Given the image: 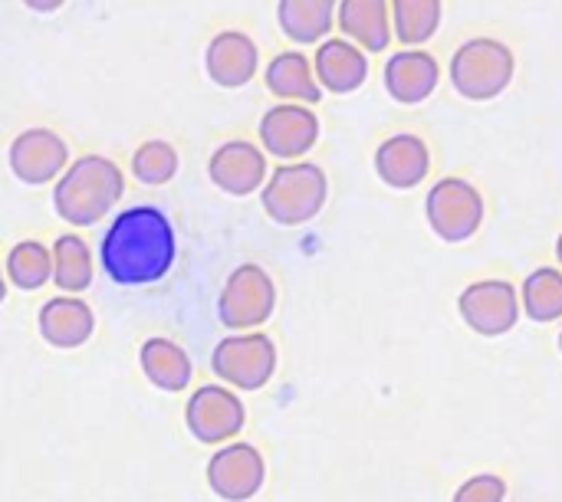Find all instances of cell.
<instances>
[{"mask_svg":"<svg viewBox=\"0 0 562 502\" xmlns=\"http://www.w3.org/2000/svg\"><path fill=\"white\" fill-rule=\"evenodd\" d=\"M138 365H142V375L148 378V385L158 391H168V395L184 391L194 375L191 355L175 339H165V335H151L142 342Z\"/></svg>","mask_w":562,"mask_h":502,"instance_id":"obj_21","label":"cell"},{"mask_svg":"<svg viewBox=\"0 0 562 502\" xmlns=\"http://www.w3.org/2000/svg\"><path fill=\"white\" fill-rule=\"evenodd\" d=\"M204 72L221 89H244L260 72V49L244 30H221L204 49Z\"/></svg>","mask_w":562,"mask_h":502,"instance_id":"obj_14","label":"cell"},{"mask_svg":"<svg viewBox=\"0 0 562 502\" xmlns=\"http://www.w3.org/2000/svg\"><path fill=\"white\" fill-rule=\"evenodd\" d=\"M336 26L342 39L356 43L362 53H382L392 43L389 0H339Z\"/></svg>","mask_w":562,"mask_h":502,"instance_id":"obj_19","label":"cell"},{"mask_svg":"<svg viewBox=\"0 0 562 502\" xmlns=\"http://www.w3.org/2000/svg\"><path fill=\"white\" fill-rule=\"evenodd\" d=\"M263 82H267L270 95H277L283 102H300V105L313 109L323 99V89L313 72V59L300 49L277 53L263 69Z\"/></svg>","mask_w":562,"mask_h":502,"instance_id":"obj_20","label":"cell"},{"mask_svg":"<svg viewBox=\"0 0 562 502\" xmlns=\"http://www.w3.org/2000/svg\"><path fill=\"white\" fill-rule=\"evenodd\" d=\"M49 256H53V286L63 289V296H79L92 286L95 260H92L89 243L79 233L56 237Z\"/></svg>","mask_w":562,"mask_h":502,"instance_id":"obj_23","label":"cell"},{"mask_svg":"<svg viewBox=\"0 0 562 502\" xmlns=\"http://www.w3.org/2000/svg\"><path fill=\"white\" fill-rule=\"evenodd\" d=\"M178 256V237L165 210L138 204L122 210L99 247L105 276L115 286H151L165 279Z\"/></svg>","mask_w":562,"mask_h":502,"instance_id":"obj_1","label":"cell"},{"mask_svg":"<svg viewBox=\"0 0 562 502\" xmlns=\"http://www.w3.org/2000/svg\"><path fill=\"white\" fill-rule=\"evenodd\" d=\"M178 174V151L165 138H148L132 151V178L145 187H165Z\"/></svg>","mask_w":562,"mask_h":502,"instance_id":"obj_27","label":"cell"},{"mask_svg":"<svg viewBox=\"0 0 562 502\" xmlns=\"http://www.w3.org/2000/svg\"><path fill=\"white\" fill-rule=\"evenodd\" d=\"M385 92L402 105H422L435 95L441 82V66L428 49H398L385 59L382 69Z\"/></svg>","mask_w":562,"mask_h":502,"instance_id":"obj_16","label":"cell"},{"mask_svg":"<svg viewBox=\"0 0 562 502\" xmlns=\"http://www.w3.org/2000/svg\"><path fill=\"white\" fill-rule=\"evenodd\" d=\"M458 312L471 332H477L484 339H501L524 316L520 289L507 279H477L468 289H461Z\"/></svg>","mask_w":562,"mask_h":502,"instance_id":"obj_9","label":"cell"},{"mask_svg":"<svg viewBox=\"0 0 562 502\" xmlns=\"http://www.w3.org/2000/svg\"><path fill=\"white\" fill-rule=\"evenodd\" d=\"M207 178L217 191H224L231 197H250L267 184L270 164H267V155L260 145L234 138V141H224L211 151Z\"/></svg>","mask_w":562,"mask_h":502,"instance_id":"obj_13","label":"cell"},{"mask_svg":"<svg viewBox=\"0 0 562 502\" xmlns=\"http://www.w3.org/2000/svg\"><path fill=\"white\" fill-rule=\"evenodd\" d=\"M7 164L13 178L26 187H43L59 181V174L69 168V145L53 128H26L20 132L7 148Z\"/></svg>","mask_w":562,"mask_h":502,"instance_id":"obj_11","label":"cell"},{"mask_svg":"<svg viewBox=\"0 0 562 502\" xmlns=\"http://www.w3.org/2000/svg\"><path fill=\"white\" fill-rule=\"evenodd\" d=\"M339 0H277V23L290 43L313 46L329 39Z\"/></svg>","mask_w":562,"mask_h":502,"instance_id":"obj_22","label":"cell"},{"mask_svg":"<svg viewBox=\"0 0 562 502\" xmlns=\"http://www.w3.org/2000/svg\"><path fill=\"white\" fill-rule=\"evenodd\" d=\"M7 299V276H3V270H0V303Z\"/></svg>","mask_w":562,"mask_h":502,"instance_id":"obj_30","label":"cell"},{"mask_svg":"<svg viewBox=\"0 0 562 502\" xmlns=\"http://www.w3.org/2000/svg\"><path fill=\"white\" fill-rule=\"evenodd\" d=\"M389 13H392V36L418 49L435 39L445 3L441 0H389Z\"/></svg>","mask_w":562,"mask_h":502,"instance_id":"obj_24","label":"cell"},{"mask_svg":"<svg viewBox=\"0 0 562 502\" xmlns=\"http://www.w3.org/2000/svg\"><path fill=\"white\" fill-rule=\"evenodd\" d=\"M211 493L224 502H250L267 483V460L247 441L224 444L204 470Z\"/></svg>","mask_w":562,"mask_h":502,"instance_id":"obj_10","label":"cell"},{"mask_svg":"<svg viewBox=\"0 0 562 502\" xmlns=\"http://www.w3.org/2000/svg\"><path fill=\"white\" fill-rule=\"evenodd\" d=\"M329 201V178L313 161H286L270 171L260 187L263 214L280 227H303L323 214Z\"/></svg>","mask_w":562,"mask_h":502,"instance_id":"obj_3","label":"cell"},{"mask_svg":"<svg viewBox=\"0 0 562 502\" xmlns=\"http://www.w3.org/2000/svg\"><path fill=\"white\" fill-rule=\"evenodd\" d=\"M277 345L270 335L257 332H237L224 335L211 352V372L217 381L231 391H260L277 375Z\"/></svg>","mask_w":562,"mask_h":502,"instance_id":"obj_5","label":"cell"},{"mask_svg":"<svg viewBox=\"0 0 562 502\" xmlns=\"http://www.w3.org/2000/svg\"><path fill=\"white\" fill-rule=\"evenodd\" d=\"M448 76L461 99L491 102L510 89V82L517 76V56L507 43H501L494 36H474L454 49Z\"/></svg>","mask_w":562,"mask_h":502,"instance_id":"obj_4","label":"cell"},{"mask_svg":"<svg viewBox=\"0 0 562 502\" xmlns=\"http://www.w3.org/2000/svg\"><path fill=\"white\" fill-rule=\"evenodd\" d=\"M125 174L105 155H79L59 174L53 187V210L63 224L86 230L105 220V214L122 201Z\"/></svg>","mask_w":562,"mask_h":502,"instance_id":"obj_2","label":"cell"},{"mask_svg":"<svg viewBox=\"0 0 562 502\" xmlns=\"http://www.w3.org/2000/svg\"><path fill=\"white\" fill-rule=\"evenodd\" d=\"M20 3L33 13H56L66 0H20Z\"/></svg>","mask_w":562,"mask_h":502,"instance_id":"obj_29","label":"cell"},{"mask_svg":"<svg viewBox=\"0 0 562 502\" xmlns=\"http://www.w3.org/2000/svg\"><path fill=\"white\" fill-rule=\"evenodd\" d=\"M451 502H507V483L497 474H477L458 487Z\"/></svg>","mask_w":562,"mask_h":502,"instance_id":"obj_28","label":"cell"},{"mask_svg":"<svg viewBox=\"0 0 562 502\" xmlns=\"http://www.w3.org/2000/svg\"><path fill=\"white\" fill-rule=\"evenodd\" d=\"M247 424V408L237 398V391L224 385H204L194 388L184 404V427L198 444L224 447L237 441V434Z\"/></svg>","mask_w":562,"mask_h":502,"instance_id":"obj_8","label":"cell"},{"mask_svg":"<svg viewBox=\"0 0 562 502\" xmlns=\"http://www.w3.org/2000/svg\"><path fill=\"white\" fill-rule=\"evenodd\" d=\"M36 329L46 345L59 352L82 349L95 332V312L79 296H53L36 312Z\"/></svg>","mask_w":562,"mask_h":502,"instance_id":"obj_17","label":"cell"},{"mask_svg":"<svg viewBox=\"0 0 562 502\" xmlns=\"http://www.w3.org/2000/svg\"><path fill=\"white\" fill-rule=\"evenodd\" d=\"M257 132L263 155H273L283 164L303 161V155L313 151L319 141V115L300 102H277L273 109L263 112Z\"/></svg>","mask_w":562,"mask_h":502,"instance_id":"obj_12","label":"cell"},{"mask_svg":"<svg viewBox=\"0 0 562 502\" xmlns=\"http://www.w3.org/2000/svg\"><path fill=\"white\" fill-rule=\"evenodd\" d=\"M484 194L468 178H441L425 197V217L438 240L468 243L484 227Z\"/></svg>","mask_w":562,"mask_h":502,"instance_id":"obj_7","label":"cell"},{"mask_svg":"<svg viewBox=\"0 0 562 502\" xmlns=\"http://www.w3.org/2000/svg\"><path fill=\"white\" fill-rule=\"evenodd\" d=\"M375 174L392 191H412V187L425 184V178L431 174V151H428L425 138H418L412 132L389 135L375 148Z\"/></svg>","mask_w":562,"mask_h":502,"instance_id":"obj_15","label":"cell"},{"mask_svg":"<svg viewBox=\"0 0 562 502\" xmlns=\"http://www.w3.org/2000/svg\"><path fill=\"white\" fill-rule=\"evenodd\" d=\"M3 276L7 286H16L23 293L43 289L53 279V256L49 247L40 240H20L10 247L7 260H3Z\"/></svg>","mask_w":562,"mask_h":502,"instance_id":"obj_25","label":"cell"},{"mask_svg":"<svg viewBox=\"0 0 562 502\" xmlns=\"http://www.w3.org/2000/svg\"><path fill=\"white\" fill-rule=\"evenodd\" d=\"M557 260H560V270H562V233L557 237Z\"/></svg>","mask_w":562,"mask_h":502,"instance_id":"obj_31","label":"cell"},{"mask_svg":"<svg viewBox=\"0 0 562 502\" xmlns=\"http://www.w3.org/2000/svg\"><path fill=\"white\" fill-rule=\"evenodd\" d=\"M560 352H562V329H560Z\"/></svg>","mask_w":562,"mask_h":502,"instance_id":"obj_32","label":"cell"},{"mask_svg":"<svg viewBox=\"0 0 562 502\" xmlns=\"http://www.w3.org/2000/svg\"><path fill=\"white\" fill-rule=\"evenodd\" d=\"M277 309V283L257 263H240L221 286L217 319L231 332H257Z\"/></svg>","mask_w":562,"mask_h":502,"instance_id":"obj_6","label":"cell"},{"mask_svg":"<svg viewBox=\"0 0 562 502\" xmlns=\"http://www.w3.org/2000/svg\"><path fill=\"white\" fill-rule=\"evenodd\" d=\"M313 72L323 92L333 95H349L366 85L369 79V53H362L356 43L342 36H329L316 46L313 56Z\"/></svg>","mask_w":562,"mask_h":502,"instance_id":"obj_18","label":"cell"},{"mask_svg":"<svg viewBox=\"0 0 562 502\" xmlns=\"http://www.w3.org/2000/svg\"><path fill=\"white\" fill-rule=\"evenodd\" d=\"M520 309L527 319L550 326L562 319V270L560 266H540L533 270L520 286Z\"/></svg>","mask_w":562,"mask_h":502,"instance_id":"obj_26","label":"cell"}]
</instances>
